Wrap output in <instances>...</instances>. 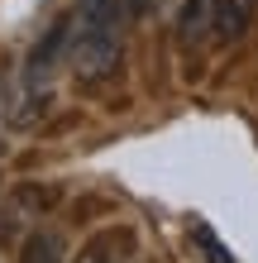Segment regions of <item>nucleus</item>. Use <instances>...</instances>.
Wrapping results in <instances>:
<instances>
[{"instance_id":"3","label":"nucleus","mask_w":258,"mask_h":263,"mask_svg":"<svg viewBox=\"0 0 258 263\" xmlns=\"http://www.w3.org/2000/svg\"><path fill=\"white\" fill-rule=\"evenodd\" d=\"M210 20H215V0H187L177 20V39L182 43H201L210 34Z\"/></svg>"},{"instance_id":"7","label":"nucleus","mask_w":258,"mask_h":263,"mask_svg":"<svg viewBox=\"0 0 258 263\" xmlns=\"http://www.w3.org/2000/svg\"><path fill=\"white\" fill-rule=\"evenodd\" d=\"M125 5H129V14H148V10H153V0H125Z\"/></svg>"},{"instance_id":"5","label":"nucleus","mask_w":258,"mask_h":263,"mask_svg":"<svg viewBox=\"0 0 258 263\" xmlns=\"http://www.w3.org/2000/svg\"><path fill=\"white\" fill-rule=\"evenodd\" d=\"M196 244H201V249H206L210 258H215V263H234L230 254H225V249H220V239H215V235H210V230H206V225H196Z\"/></svg>"},{"instance_id":"2","label":"nucleus","mask_w":258,"mask_h":263,"mask_svg":"<svg viewBox=\"0 0 258 263\" xmlns=\"http://www.w3.org/2000/svg\"><path fill=\"white\" fill-rule=\"evenodd\" d=\"M258 14V0H215V20H210V34H215L220 43H234L249 34Z\"/></svg>"},{"instance_id":"1","label":"nucleus","mask_w":258,"mask_h":263,"mask_svg":"<svg viewBox=\"0 0 258 263\" xmlns=\"http://www.w3.org/2000/svg\"><path fill=\"white\" fill-rule=\"evenodd\" d=\"M125 10L120 0H82L72 24V72L86 82H105L125 58Z\"/></svg>"},{"instance_id":"6","label":"nucleus","mask_w":258,"mask_h":263,"mask_svg":"<svg viewBox=\"0 0 258 263\" xmlns=\"http://www.w3.org/2000/svg\"><path fill=\"white\" fill-rule=\"evenodd\" d=\"M72 263H110V254H105V244H86Z\"/></svg>"},{"instance_id":"4","label":"nucleus","mask_w":258,"mask_h":263,"mask_svg":"<svg viewBox=\"0 0 258 263\" xmlns=\"http://www.w3.org/2000/svg\"><path fill=\"white\" fill-rule=\"evenodd\" d=\"M19 263H63V239L53 230H34L19 249Z\"/></svg>"}]
</instances>
